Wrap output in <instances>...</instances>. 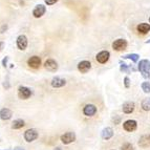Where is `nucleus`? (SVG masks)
<instances>
[{"label":"nucleus","mask_w":150,"mask_h":150,"mask_svg":"<svg viewBox=\"0 0 150 150\" xmlns=\"http://www.w3.org/2000/svg\"><path fill=\"white\" fill-rule=\"evenodd\" d=\"M76 140V134L75 132H66L64 133L63 135H61V142L65 145H67V144H70V143H73L74 141Z\"/></svg>","instance_id":"obj_6"},{"label":"nucleus","mask_w":150,"mask_h":150,"mask_svg":"<svg viewBox=\"0 0 150 150\" xmlns=\"http://www.w3.org/2000/svg\"><path fill=\"white\" fill-rule=\"evenodd\" d=\"M3 47H4V42H0V53L2 52Z\"/></svg>","instance_id":"obj_30"},{"label":"nucleus","mask_w":150,"mask_h":150,"mask_svg":"<svg viewBox=\"0 0 150 150\" xmlns=\"http://www.w3.org/2000/svg\"><path fill=\"white\" fill-rule=\"evenodd\" d=\"M122 150H134V148L130 143H125V144H123Z\"/></svg>","instance_id":"obj_25"},{"label":"nucleus","mask_w":150,"mask_h":150,"mask_svg":"<svg viewBox=\"0 0 150 150\" xmlns=\"http://www.w3.org/2000/svg\"><path fill=\"white\" fill-rule=\"evenodd\" d=\"M46 12V8H45V5L43 4H38L35 6L34 11H33V15L35 18H41L43 15L45 14Z\"/></svg>","instance_id":"obj_8"},{"label":"nucleus","mask_w":150,"mask_h":150,"mask_svg":"<svg viewBox=\"0 0 150 150\" xmlns=\"http://www.w3.org/2000/svg\"><path fill=\"white\" fill-rule=\"evenodd\" d=\"M59 0H45V3L47 5H53V4H55L56 2H58Z\"/></svg>","instance_id":"obj_27"},{"label":"nucleus","mask_w":150,"mask_h":150,"mask_svg":"<svg viewBox=\"0 0 150 150\" xmlns=\"http://www.w3.org/2000/svg\"><path fill=\"white\" fill-rule=\"evenodd\" d=\"M142 89L144 93H150V82H144L142 83Z\"/></svg>","instance_id":"obj_24"},{"label":"nucleus","mask_w":150,"mask_h":150,"mask_svg":"<svg viewBox=\"0 0 150 150\" xmlns=\"http://www.w3.org/2000/svg\"><path fill=\"white\" fill-rule=\"evenodd\" d=\"M91 68V63L87 60L81 61L78 64V70L80 71L81 74H86L87 71H89V69Z\"/></svg>","instance_id":"obj_4"},{"label":"nucleus","mask_w":150,"mask_h":150,"mask_svg":"<svg viewBox=\"0 0 150 150\" xmlns=\"http://www.w3.org/2000/svg\"><path fill=\"white\" fill-rule=\"evenodd\" d=\"M146 44H150V39H149V40L146 41Z\"/></svg>","instance_id":"obj_32"},{"label":"nucleus","mask_w":150,"mask_h":150,"mask_svg":"<svg viewBox=\"0 0 150 150\" xmlns=\"http://www.w3.org/2000/svg\"><path fill=\"white\" fill-rule=\"evenodd\" d=\"M126 47H127V41L125 39H117L112 43V48L115 50H118V52L126 50Z\"/></svg>","instance_id":"obj_3"},{"label":"nucleus","mask_w":150,"mask_h":150,"mask_svg":"<svg viewBox=\"0 0 150 150\" xmlns=\"http://www.w3.org/2000/svg\"><path fill=\"white\" fill-rule=\"evenodd\" d=\"M139 58H140V56L138 54H128V55L123 56V59H130L133 62H138Z\"/></svg>","instance_id":"obj_21"},{"label":"nucleus","mask_w":150,"mask_h":150,"mask_svg":"<svg viewBox=\"0 0 150 150\" xmlns=\"http://www.w3.org/2000/svg\"><path fill=\"white\" fill-rule=\"evenodd\" d=\"M149 22H150V18H149Z\"/></svg>","instance_id":"obj_34"},{"label":"nucleus","mask_w":150,"mask_h":150,"mask_svg":"<svg viewBox=\"0 0 150 150\" xmlns=\"http://www.w3.org/2000/svg\"><path fill=\"white\" fill-rule=\"evenodd\" d=\"M50 84H52V86H53L54 88H61V87H63V86H65L66 80L60 77H55V78H53Z\"/></svg>","instance_id":"obj_12"},{"label":"nucleus","mask_w":150,"mask_h":150,"mask_svg":"<svg viewBox=\"0 0 150 150\" xmlns=\"http://www.w3.org/2000/svg\"><path fill=\"white\" fill-rule=\"evenodd\" d=\"M113 137V130L112 128L106 127L102 131V139L103 140H109Z\"/></svg>","instance_id":"obj_19"},{"label":"nucleus","mask_w":150,"mask_h":150,"mask_svg":"<svg viewBox=\"0 0 150 150\" xmlns=\"http://www.w3.org/2000/svg\"><path fill=\"white\" fill-rule=\"evenodd\" d=\"M124 85H125L126 88L130 87V80H129V78H128V77L124 78Z\"/></svg>","instance_id":"obj_26"},{"label":"nucleus","mask_w":150,"mask_h":150,"mask_svg":"<svg viewBox=\"0 0 150 150\" xmlns=\"http://www.w3.org/2000/svg\"><path fill=\"white\" fill-rule=\"evenodd\" d=\"M32 90L26 86H19V88H18V97L20 99H23V100L28 99L32 96Z\"/></svg>","instance_id":"obj_2"},{"label":"nucleus","mask_w":150,"mask_h":150,"mask_svg":"<svg viewBox=\"0 0 150 150\" xmlns=\"http://www.w3.org/2000/svg\"><path fill=\"white\" fill-rule=\"evenodd\" d=\"M135 108V105H134V103L133 102H125L124 104H123V112L124 113H127V115H129V113L133 112V110H134Z\"/></svg>","instance_id":"obj_15"},{"label":"nucleus","mask_w":150,"mask_h":150,"mask_svg":"<svg viewBox=\"0 0 150 150\" xmlns=\"http://www.w3.org/2000/svg\"><path fill=\"white\" fill-rule=\"evenodd\" d=\"M120 70L122 71V73L128 74V73H130V67L128 66L127 64H126V63L120 61Z\"/></svg>","instance_id":"obj_23"},{"label":"nucleus","mask_w":150,"mask_h":150,"mask_svg":"<svg viewBox=\"0 0 150 150\" xmlns=\"http://www.w3.org/2000/svg\"><path fill=\"white\" fill-rule=\"evenodd\" d=\"M120 120H121L120 117H117V119L113 118V122H115V124H119V122H120Z\"/></svg>","instance_id":"obj_29"},{"label":"nucleus","mask_w":150,"mask_h":150,"mask_svg":"<svg viewBox=\"0 0 150 150\" xmlns=\"http://www.w3.org/2000/svg\"><path fill=\"white\" fill-rule=\"evenodd\" d=\"M109 57H110L109 52H107V50H102V52H100V53L98 54L96 59H97V61L99 63L104 64V63H106L109 60Z\"/></svg>","instance_id":"obj_7"},{"label":"nucleus","mask_w":150,"mask_h":150,"mask_svg":"<svg viewBox=\"0 0 150 150\" xmlns=\"http://www.w3.org/2000/svg\"><path fill=\"white\" fill-rule=\"evenodd\" d=\"M28 38L24 35H20L17 38V46L20 50H25L28 47Z\"/></svg>","instance_id":"obj_10"},{"label":"nucleus","mask_w":150,"mask_h":150,"mask_svg":"<svg viewBox=\"0 0 150 150\" xmlns=\"http://www.w3.org/2000/svg\"><path fill=\"white\" fill-rule=\"evenodd\" d=\"M83 113L86 117H93L97 113V107L93 104H87V105H85V107L83 108Z\"/></svg>","instance_id":"obj_13"},{"label":"nucleus","mask_w":150,"mask_h":150,"mask_svg":"<svg viewBox=\"0 0 150 150\" xmlns=\"http://www.w3.org/2000/svg\"><path fill=\"white\" fill-rule=\"evenodd\" d=\"M139 146L142 148H147L150 146V134H145L141 137L139 141Z\"/></svg>","instance_id":"obj_16"},{"label":"nucleus","mask_w":150,"mask_h":150,"mask_svg":"<svg viewBox=\"0 0 150 150\" xmlns=\"http://www.w3.org/2000/svg\"><path fill=\"white\" fill-rule=\"evenodd\" d=\"M137 30H138L139 33L145 35V34H148L150 32V24H148V23H140L137 26Z\"/></svg>","instance_id":"obj_18"},{"label":"nucleus","mask_w":150,"mask_h":150,"mask_svg":"<svg viewBox=\"0 0 150 150\" xmlns=\"http://www.w3.org/2000/svg\"><path fill=\"white\" fill-rule=\"evenodd\" d=\"M44 67L46 68L48 71L55 73V71H57V69H58V63L56 62L54 59H48V60L45 61Z\"/></svg>","instance_id":"obj_9"},{"label":"nucleus","mask_w":150,"mask_h":150,"mask_svg":"<svg viewBox=\"0 0 150 150\" xmlns=\"http://www.w3.org/2000/svg\"><path fill=\"white\" fill-rule=\"evenodd\" d=\"M24 125H25L24 121L20 120V119H18V120H15L14 122H13L12 128H13V129H20V128H22Z\"/></svg>","instance_id":"obj_20"},{"label":"nucleus","mask_w":150,"mask_h":150,"mask_svg":"<svg viewBox=\"0 0 150 150\" xmlns=\"http://www.w3.org/2000/svg\"><path fill=\"white\" fill-rule=\"evenodd\" d=\"M137 126H138V124H137V122H135L134 120H127L123 124L124 129H125L126 131H128V132L134 131V130L137 129Z\"/></svg>","instance_id":"obj_14"},{"label":"nucleus","mask_w":150,"mask_h":150,"mask_svg":"<svg viewBox=\"0 0 150 150\" xmlns=\"http://www.w3.org/2000/svg\"><path fill=\"white\" fill-rule=\"evenodd\" d=\"M14 150H24L23 148H20V147H17V148H15Z\"/></svg>","instance_id":"obj_31"},{"label":"nucleus","mask_w":150,"mask_h":150,"mask_svg":"<svg viewBox=\"0 0 150 150\" xmlns=\"http://www.w3.org/2000/svg\"><path fill=\"white\" fill-rule=\"evenodd\" d=\"M12 110L8 109V108H2L0 110V118H1V120H10L12 118Z\"/></svg>","instance_id":"obj_17"},{"label":"nucleus","mask_w":150,"mask_h":150,"mask_svg":"<svg viewBox=\"0 0 150 150\" xmlns=\"http://www.w3.org/2000/svg\"><path fill=\"white\" fill-rule=\"evenodd\" d=\"M38 138V131L36 129H28L24 132V139L26 142H33Z\"/></svg>","instance_id":"obj_5"},{"label":"nucleus","mask_w":150,"mask_h":150,"mask_svg":"<svg viewBox=\"0 0 150 150\" xmlns=\"http://www.w3.org/2000/svg\"><path fill=\"white\" fill-rule=\"evenodd\" d=\"M142 108H143V110H145V111H149L150 110V98H147V99H144V100H143Z\"/></svg>","instance_id":"obj_22"},{"label":"nucleus","mask_w":150,"mask_h":150,"mask_svg":"<svg viewBox=\"0 0 150 150\" xmlns=\"http://www.w3.org/2000/svg\"><path fill=\"white\" fill-rule=\"evenodd\" d=\"M56 150H61L60 148H56Z\"/></svg>","instance_id":"obj_33"},{"label":"nucleus","mask_w":150,"mask_h":150,"mask_svg":"<svg viewBox=\"0 0 150 150\" xmlns=\"http://www.w3.org/2000/svg\"><path fill=\"white\" fill-rule=\"evenodd\" d=\"M28 64L32 68H39L41 65V59L38 56H33L28 60Z\"/></svg>","instance_id":"obj_11"},{"label":"nucleus","mask_w":150,"mask_h":150,"mask_svg":"<svg viewBox=\"0 0 150 150\" xmlns=\"http://www.w3.org/2000/svg\"><path fill=\"white\" fill-rule=\"evenodd\" d=\"M140 73L142 74V76L145 79H149L150 78V61L149 60H141L140 63H139L138 66Z\"/></svg>","instance_id":"obj_1"},{"label":"nucleus","mask_w":150,"mask_h":150,"mask_svg":"<svg viewBox=\"0 0 150 150\" xmlns=\"http://www.w3.org/2000/svg\"><path fill=\"white\" fill-rule=\"evenodd\" d=\"M8 57H5L2 60V66L3 67H6V66H8Z\"/></svg>","instance_id":"obj_28"}]
</instances>
